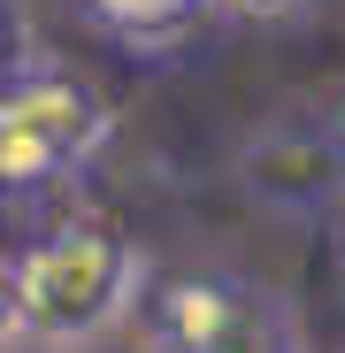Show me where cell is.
I'll list each match as a JSON object with an SVG mask.
<instances>
[{
  "mask_svg": "<svg viewBox=\"0 0 345 353\" xmlns=\"http://www.w3.org/2000/svg\"><path fill=\"white\" fill-rule=\"evenodd\" d=\"M154 292L146 246L115 215L77 208L23 239L0 269V323H8V353H92L123 338Z\"/></svg>",
  "mask_w": 345,
  "mask_h": 353,
  "instance_id": "cell-1",
  "label": "cell"
},
{
  "mask_svg": "<svg viewBox=\"0 0 345 353\" xmlns=\"http://www.w3.org/2000/svg\"><path fill=\"white\" fill-rule=\"evenodd\" d=\"M115 139V108L54 62H16L0 85V185L8 200L54 192L92 169Z\"/></svg>",
  "mask_w": 345,
  "mask_h": 353,
  "instance_id": "cell-2",
  "label": "cell"
},
{
  "mask_svg": "<svg viewBox=\"0 0 345 353\" xmlns=\"http://www.w3.org/2000/svg\"><path fill=\"white\" fill-rule=\"evenodd\" d=\"M238 185L276 215H330L345 200V139L307 123H269L238 146Z\"/></svg>",
  "mask_w": 345,
  "mask_h": 353,
  "instance_id": "cell-3",
  "label": "cell"
},
{
  "mask_svg": "<svg viewBox=\"0 0 345 353\" xmlns=\"http://www.w3.org/2000/svg\"><path fill=\"white\" fill-rule=\"evenodd\" d=\"M77 8L123 46H177L200 16H215V0H77Z\"/></svg>",
  "mask_w": 345,
  "mask_h": 353,
  "instance_id": "cell-4",
  "label": "cell"
},
{
  "mask_svg": "<svg viewBox=\"0 0 345 353\" xmlns=\"http://www.w3.org/2000/svg\"><path fill=\"white\" fill-rule=\"evenodd\" d=\"M300 0H215V16H230V23H284Z\"/></svg>",
  "mask_w": 345,
  "mask_h": 353,
  "instance_id": "cell-5",
  "label": "cell"
},
{
  "mask_svg": "<svg viewBox=\"0 0 345 353\" xmlns=\"http://www.w3.org/2000/svg\"><path fill=\"white\" fill-rule=\"evenodd\" d=\"M322 239H330V276L345 284V200H337V208L322 215Z\"/></svg>",
  "mask_w": 345,
  "mask_h": 353,
  "instance_id": "cell-6",
  "label": "cell"
},
{
  "mask_svg": "<svg viewBox=\"0 0 345 353\" xmlns=\"http://www.w3.org/2000/svg\"><path fill=\"white\" fill-rule=\"evenodd\" d=\"M330 131H337V139H345V108H337V123H330Z\"/></svg>",
  "mask_w": 345,
  "mask_h": 353,
  "instance_id": "cell-7",
  "label": "cell"
}]
</instances>
